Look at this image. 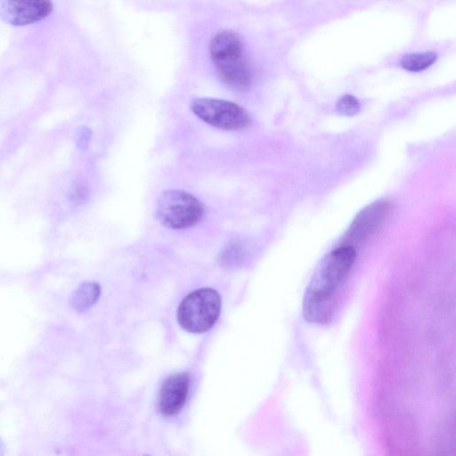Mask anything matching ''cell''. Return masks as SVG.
I'll list each match as a JSON object with an SVG mask.
<instances>
[{
	"label": "cell",
	"instance_id": "obj_6",
	"mask_svg": "<svg viewBox=\"0 0 456 456\" xmlns=\"http://www.w3.org/2000/svg\"><path fill=\"white\" fill-rule=\"evenodd\" d=\"M393 209L387 200L374 201L362 209L354 217L343 238L342 245H358L372 236L383 225Z\"/></svg>",
	"mask_w": 456,
	"mask_h": 456
},
{
	"label": "cell",
	"instance_id": "obj_14",
	"mask_svg": "<svg viewBox=\"0 0 456 456\" xmlns=\"http://www.w3.org/2000/svg\"><path fill=\"white\" fill-rule=\"evenodd\" d=\"M91 130L86 126H81L77 132V145L81 150H86L91 140Z\"/></svg>",
	"mask_w": 456,
	"mask_h": 456
},
{
	"label": "cell",
	"instance_id": "obj_13",
	"mask_svg": "<svg viewBox=\"0 0 456 456\" xmlns=\"http://www.w3.org/2000/svg\"><path fill=\"white\" fill-rule=\"evenodd\" d=\"M87 196V188L81 183L74 184L69 193V201L76 206H78L85 202Z\"/></svg>",
	"mask_w": 456,
	"mask_h": 456
},
{
	"label": "cell",
	"instance_id": "obj_5",
	"mask_svg": "<svg viewBox=\"0 0 456 456\" xmlns=\"http://www.w3.org/2000/svg\"><path fill=\"white\" fill-rule=\"evenodd\" d=\"M191 110L205 123L223 130H243L251 123L245 109L225 100L198 98L191 103Z\"/></svg>",
	"mask_w": 456,
	"mask_h": 456
},
{
	"label": "cell",
	"instance_id": "obj_11",
	"mask_svg": "<svg viewBox=\"0 0 456 456\" xmlns=\"http://www.w3.org/2000/svg\"><path fill=\"white\" fill-rule=\"evenodd\" d=\"M241 255L242 248L240 242L231 241L220 253L219 261L224 265H232L240 261Z\"/></svg>",
	"mask_w": 456,
	"mask_h": 456
},
{
	"label": "cell",
	"instance_id": "obj_2",
	"mask_svg": "<svg viewBox=\"0 0 456 456\" xmlns=\"http://www.w3.org/2000/svg\"><path fill=\"white\" fill-rule=\"evenodd\" d=\"M209 52L218 77L227 86L237 91L250 87L252 70L236 33L224 30L216 34L210 42Z\"/></svg>",
	"mask_w": 456,
	"mask_h": 456
},
{
	"label": "cell",
	"instance_id": "obj_15",
	"mask_svg": "<svg viewBox=\"0 0 456 456\" xmlns=\"http://www.w3.org/2000/svg\"><path fill=\"white\" fill-rule=\"evenodd\" d=\"M4 449V446H3V444H2V441L0 440V454H2V450Z\"/></svg>",
	"mask_w": 456,
	"mask_h": 456
},
{
	"label": "cell",
	"instance_id": "obj_4",
	"mask_svg": "<svg viewBox=\"0 0 456 456\" xmlns=\"http://www.w3.org/2000/svg\"><path fill=\"white\" fill-rule=\"evenodd\" d=\"M220 309L219 294L213 289H200L187 295L181 302L177 320L187 331L201 333L216 323Z\"/></svg>",
	"mask_w": 456,
	"mask_h": 456
},
{
	"label": "cell",
	"instance_id": "obj_8",
	"mask_svg": "<svg viewBox=\"0 0 456 456\" xmlns=\"http://www.w3.org/2000/svg\"><path fill=\"white\" fill-rule=\"evenodd\" d=\"M189 385V376L184 372L174 374L163 382L158 397L161 414L172 416L183 409L188 395Z\"/></svg>",
	"mask_w": 456,
	"mask_h": 456
},
{
	"label": "cell",
	"instance_id": "obj_12",
	"mask_svg": "<svg viewBox=\"0 0 456 456\" xmlns=\"http://www.w3.org/2000/svg\"><path fill=\"white\" fill-rule=\"evenodd\" d=\"M360 110L358 100L350 94L342 96L337 102V111L343 116H354Z\"/></svg>",
	"mask_w": 456,
	"mask_h": 456
},
{
	"label": "cell",
	"instance_id": "obj_7",
	"mask_svg": "<svg viewBox=\"0 0 456 456\" xmlns=\"http://www.w3.org/2000/svg\"><path fill=\"white\" fill-rule=\"evenodd\" d=\"M52 11L51 0H0V18L14 26L37 22Z\"/></svg>",
	"mask_w": 456,
	"mask_h": 456
},
{
	"label": "cell",
	"instance_id": "obj_9",
	"mask_svg": "<svg viewBox=\"0 0 456 456\" xmlns=\"http://www.w3.org/2000/svg\"><path fill=\"white\" fill-rule=\"evenodd\" d=\"M100 294L101 287L97 282H84L74 291L70 305L76 311L84 312L94 305Z\"/></svg>",
	"mask_w": 456,
	"mask_h": 456
},
{
	"label": "cell",
	"instance_id": "obj_10",
	"mask_svg": "<svg viewBox=\"0 0 456 456\" xmlns=\"http://www.w3.org/2000/svg\"><path fill=\"white\" fill-rule=\"evenodd\" d=\"M436 60V55L432 52L421 53H410L401 60V66L409 71L419 72L430 67Z\"/></svg>",
	"mask_w": 456,
	"mask_h": 456
},
{
	"label": "cell",
	"instance_id": "obj_3",
	"mask_svg": "<svg viewBox=\"0 0 456 456\" xmlns=\"http://www.w3.org/2000/svg\"><path fill=\"white\" fill-rule=\"evenodd\" d=\"M204 207L192 194L180 190L162 192L156 204V216L167 228L183 230L200 222Z\"/></svg>",
	"mask_w": 456,
	"mask_h": 456
},
{
	"label": "cell",
	"instance_id": "obj_1",
	"mask_svg": "<svg viewBox=\"0 0 456 456\" xmlns=\"http://www.w3.org/2000/svg\"><path fill=\"white\" fill-rule=\"evenodd\" d=\"M355 259L354 248L340 245L322 260L308 283L303 299V315L307 322L324 323L330 320L337 293Z\"/></svg>",
	"mask_w": 456,
	"mask_h": 456
}]
</instances>
